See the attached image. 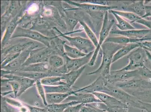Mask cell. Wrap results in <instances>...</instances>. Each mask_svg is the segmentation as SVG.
<instances>
[{
  "label": "cell",
  "mask_w": 151,
  "mask_h": 112,
  "mask_svg": "<svg viewBox=\"0 0 151 112\" xmlns=\"http://www.w3.org/2000/svg\"><path fill=\"white\" fill-rule=\"evenodd\" d=\"M124 46L109 42L104 43L101 50L102 54L101 65L95 71L86 73V75H97L106 79L110 73L111 67L114 55Z\"/></svg>",
  "instance_id": "1"
},
{
  "label": "cell",
  "mask_w": 151,
  "mask_h": 112,
  "mask_svg": "<svg viewBox=\"0 0 151 112\" xmlns=\"http://www.w3.org/2000/svg\"><path fill=\"white\" fill-rule=\"evenodd\" d=\"M39 42L35 41L27 38L22 39L14 41L13 43L9 42L7 45L8 46H5L1 49V58L2 60L5 56L8 55L20 53L26 50L31 51L39 47Z\"/></svg>",
  "instance_id": "2"
},
{
  "label": "cell",
  "mask_w": 151,
  "mask_h": 112,
  "mask_svg": "<svg viewBox=\"0 0 151 112\" xmlns=\"http://www.w3.org/2000/svg\"><path fill=\"white\" fill-rule=\"evenodd\" d=\"M56 37H49L37 31L18 26L16 28L11 39L18 38H28L32 40L39 42L47 47H52L55 43L54 40Z\"/></svg>",
  "instance_id": "3"
},
{
  "label": "cell",
  "mask_w": 151,
  "mask_h": 112,
  "mask_svg": "<svg viewBox=\"0 0 151 112\" xmlns=\"http://www.w3.org/2000/svg\"><path fill=\"white\" fill-rule=\"evenodd\" d=\"M115 23L114 20H110L109 18V12H106L104 15L102 26L100 32L98 44L96 47L92 57L88 64L89 66L93 67L95 64L101 46L106 40Z\"/></svg>",
  "instance_id": "4"
},
{
  "label": "cell",
  "mask_w": 151,
  "mask_h": 112,
  "mask_svg": "<svg viewBox=\"0 0 151 112\" xmlns=\"http://www.w3.org/2000/svg\"><path fill=\"white\" fill-rule=\"evenodd\" d=\"M115 85L127 93L143 91L151 89V80L135 77L127 81L116 83Z\"/></svg>",
  "instance_id": "5"
},
{
  "label": "cell",
  "mask_w": 151,
  "mask_h": 112,
  "mask_svg": "<svg viewBox=\"0 0 151 112\" xmlns=\"http://www.w3.org/2000/svg\"><path fill=\"white\" fill-rule=\"evenodd\" d=\"M62 36L67 40L70 45L72 47L76 48L82 52L86 54L94 51L96 47L90 39L81 36L70 37L67 36L65 34L62 33L57 28H55Z\"/></svg>",
  "instance_id": "6"
},
{
  "label": "cell",
  "mask_w": 151,
  "mask_h": 112,
  "mask_svg": "<svg viewBox=\"0 0 151 112\" xmlns=\"http://www.w3.org/2000/svg\"><path fill=\"white\" fill-rule=\"evenodd\" d=\"M55 52L53 48L46 46L31 50L29 57L22 67L38 63L48 62L49 57Z\"/></svg>",
  "instance_id": "7"
},
{
  "label": "cell",
  "mask_w": 151,
  "mask_h": 112,
  "mask_svg": "<svg viewBox=\"0 0 151 112\" xmlns=\"http://www.w3.org/2000/svg\"><path fill=\"white\" fill-rule=\"evenodd\" d=\"M146 55L145 49L139 47L132 51L127 56L129 60L128 65L121 70L132 71L145 66Z\"/></svg>",
  "instance_id": "8"
},
{
  "label": "cell",
  "mask_w": 151,
  "mask_h": 112,
  "mask_svg": "<svg viewBox=\"0 0 151 112\" xmlns=\"http://www.w3.org/2000/svg\"><path fill=\"white\" fill-rule=\"evenodd\" d=\"M140 77L138 69L132 71L119 70L111 71L106 80L108 83L116 84V83L127 81L134 78Z\"/></svg>",
  "instance_id": "9"
},
{
  "label": "cell",
  "mask_w": 151,
  "mask_h": 112,
  "mask_svg": "<svg viewBox=\"0 0 151 112\" xmlns=\"http://www.w3.org/2000/svg\"><path fill=\"white\" fill-rule=\"evenodd\" d=\"M106 79L99 76L93 82L82 88L78 89L75 91V93H86L93 94L95 92H101L108 94L109 90L107 88Z\"/></svg>",
  "instance_id": "10"
},
{
  "label": "cell",
  "mask_w": 151,
  "mask_h": 112,
  "mask_svg": "<svg viewBox=\"0 0 151 112\" xmlns=\"http://www.w3.org/2000/svg\"><path fill=\"white\" fill-rule=\"evenodd\" d=\"M69 4L73 5L77 7V9L84 11L86 13H105L109 11L114 10L118 8L116 5L111 6H102L89 3H81L71 1H65Z\"/></svg>",
  "instance_id": "11"
},
{
  "label": "cell",
  "mask_w": 151,
  "mask_h": 112,
  "mask_svg": "<svg viewBox=\"0 0 151 112\" xmlns=\"http://www.w3.org/2000/svg\"><path fill=\"white\" fill-rule=\"evenodd\" d=\"M94 52H91L81 58L76 59L71 58L67 56L64 55L63 57L65 59V65L68 73L71 71L77 70L85 66L86 64H88L92 57Z\"/></svg>",
  "instance_id": "12"
},
{
  "label": "cell",
  "mask_w": 151,
  "mask_h": 112,
  "mask_svg": "<svg viewBox=\"0 0 151 112\" xmlns=\"http://www.w3.org/2000/svg\"><path fill=\"white\" fill-rule=\"evenodd\" d=\"M122 11L135 13L142 17L145 13V1H121Z\"/></svg>",
  "instance_id": "13"
},
{
  "label": "cell",
  "mask_w": 151,
  "mask_h": 112,
  "mask_svg": "<svg viewBox=\"0 0 151 112\" xmlns=\"http://www.w3.org/2000/svg\"><path fill=\"white\" fill-rule=\"evenodd\" d=\"M1 77L5 78L11 80H15L19 83L20 85V89L18 94L17 97L20 96L25 92L28 89L33 86L34 84H35L36 81L32 79L18 76L13 74L4 75L1 76Z\"/></svg>",
  "instance_id": "14"
},
{
  "label": "cell",
  "mask_w": 151,
  "mask_h": 112,
  "mask_svg": "<svg viewBox=\"0 0 151 112\" xmlns=\"http://www.w3.org/2000/svg\"><path fill=\"white\" fill-rule=\"evenodd\" d=\"M93 94L101 102L110 108H128V106L119 99L108 94L101 92H95Z\"/></svg>",
  "instance_id": "15"
},
{
  "label": "cell",
  "mask_w": 151,
  "mask_h": 112,
  "mask_svg": "<svg viewBox=\"0 0 151 112\" xmlns=\"http://www.w3.org/2000/svg\"><path fill=\"white\" fill-rule=\"evenodd\" d=\"M113 11L116 14L123 17V18L128 20L130 22L141 24L147 27L148 29H150L151 28L150 20H147L146 19L142 18L138 15L134 13H130V12L114 10H113Z\"/></svg>",
  "instance_id": "16"
},
{
  "label": "cell",
  "mask_w": 151,
  "mask_h": 112,
  "mask_svg": "<svg viewBox=\"0 0 151 112\" xmlns=\"http://www.w3.org/2000/svg\"><path fill=\"white\" fill-rule=\"evenodd\" d=\"M150 30L149 29H134L126 31H121L119 29H112L111 30L110 34L137 39H146L145 38L149 34Z\"/></svg>",
  "instance_id": "17"
},
{
  "label": "cell",
  "mask_w": 151,
  "mask_h": 112,
  "mask_svg": "<svg viewBox=\"0 0 151 112\" xmlns=\"http://www.w3.org/2000/svg\"><path fill=\"white\" fill-rule=\"evenodd\" d=\"M31 51L26 50L21 52L19 55L10 63L1 69L16 72L19 71L29 57Z\"/></svg>",
  "instance_id": "18"
},
{
  "label": "cell",
  "mask_w": 151,
  "mask_h": 112,
  "mask_svg": "<svg viewBox=\"0 0 151 112\" xmlns=\"http://www.w3.org/2000/svg\"><path fill=\"white\" fill-rule=\"evenodd\" d=\"M66 100L76 101L83 104L93 103V102H101L96 97L94 94L86 93H75L73 95L70 96L67 98Z\"/></svg>",
  "instance_id": "19"
},
{
  "label": "cell",
  "mask_w": 151,
  "mask_h": 112,
  "mask_svg": "<svg viewBox=\"0 0 151 112\" xmlns=\"http://www.w3.org/2000/svg\"><path fill=\"white\" fill-rule=\"evenodd\" d=\"M19 17V16L17 15L14 18H13L9 23V25L7 26L6 31L4 34L3 38L1 40V49L4 47L10 40L12 35H13L14 33L17 28L18 18Z\"/></svg>",
  "instance_id": "20"
},
{
  "label": "cell",
  "mask_w": 151,
  "mask_h": 112,
  "mask_svg": "<svg viewBox=\"0 0 151 112\" xmlns=\"http://www.w3.org/2000/svg\"><path fill=\"white\" fill-rule=\"evenodd\" d=\"M146 40H148L146 39H137V38L120 36L108 37L105 42H109V43H114L122 45H125L130 43H140L141 42Z\"/></svg>",
  "instance_id": "21"
},
{
  "label": "cell",
  "mask_w": 151,
  "mask_h": 112,
  "mask_svg": "<svg viewBox=\"0 0 151 112\" xmlns=\"http://www.w3.org/2000/svg\"><path fill=\"white\" fill-rule=\"evenodd\" d=\"M139 47H140L139 43H130L123 46L114 55L112 64L128 55L133 50Z\"/></svg>",
  "instance_id": "22"
},
{
  "label": "cell",
  "mask_w": 151,
  "mask_h": 112,
  "mask_svg": "<svg viewBox=\"0 0 151 112\" xmlns=\"http://www.w3.org/2000/svg\"><path fill=\"white\" fill-rule=\"evenodd\" d=\"M49 69L48 63L41 62L32 64L27 66L22 67L19 71V72H38V73H48Z\"/></svg>",
  "instance_id": "23"
},
{
  "label": "cell",
  "mask_w": 151,
  "mask_h": 112,
  "mask_svg": "<svg viewBox=\"0 0 151 112\" xmlns=\"http://www.w3.org/2000/svg\"><path fill=\"white\" fill-rule=\"evenodd\" d=\"M75 94L74 91L66 93L46 94L47 102L48 104L61 103L70 96Z\"/></svg>",
  "instance_id": "24"
},
{
  "label": "cell",
  "mask_w": 151,
  "mask_h": 112,
  "mask_svg": "<svg viewBox=\"0 0 151 112\" xmlns=\"http://www.w3.org/2000/svg\"><path fill=\"white\" fill-rule=\"evenodd\" d=\"M86 69V65L82 67L81 69L68 72L63 75L64 80L67 86L72 87L76 82Z\"/></svg>",
  "instance_id": "25"
},
{
  "label": "cell",
  "mask_w": 151,
  "mask_h": 112,
  "mask_svg": "<svg viewBox=\"0 0 151 112\" xmlns=\"http://www.w3.org/2000/svg\"><path fill=\"white\" fill-rule=\"evenodd\" d=\"M79 104L80 103L76 101H71L67 103L48 104L46 108L48 112H63L70 106Z\"/></svg>",
  "instance_id": "26"
},
{
  "label": "cell",
  "mask_w": 151,
  "mask_h": 112,
  "mask_svg": "<svg viewBox=\"0 0 151 112\" xmlns=\"http://www.w3.org/2000/svg\"><path fill=\"white\" fill-rule=\"evenodd\" d=\"M109 13L113 15L117 21V23L116 24L118 29L121 31H126L128 30L135 29V28L131 25L128 21L125 20L123 17L115 13L113 10L109 11Z\"/></svg>",
  "instance_id": "27"
},
{
  "label": "cell",
  "mask_w": 151,
  "mask_h": 112,
  "mask_svg": "<svg viewBox=\"0 0 151 112\" xmlns=\"http://www.w3.org/2000/svg\"><path fill=\"white\" fill-rule=\"evenodd\" d=\"M63 76H49L44 78L40 80L43 86H57L67 85Z\"/></svg>",
  "instance_id": "28"
},
{
  "label": "cell",
  "mask_w": 151,
  "mask_h": 112,
  "mask_svg": "<svg viewBox=\"0 0 151 112\" xmlns=\"http://www.w3.org/2000/svg\"><path fill=\"white\" fill-rule=\"evenodd\" d=\"M46 94L66 93L73 91L72 87L67 85L57 86H43Z\"/></svg>",
  "instance_id": "29"
},
{
  "label": "cell",
  "mask_w": 151,
  "mask_h": 112,
  "mask_svg": "<svg viewBox=\"0 0 151 112\" xmlns=\"http://www.w3.org/2000/svg\"><path fill=\"white\" fill-rule=\"evenodd\" d=\"M14 74L18 76L28 78L37 81L41 80L45 77H49L50 75L48 73H38V72H16Z\"/></svg>",
  "instance_id": "30"
},
{
  "label": "cell",
  "mask_w": 151,
  "mask_h": 112,
  "mask_svg": "<svg viewBox=\"0 0 151 112\" xmlns=\"http://www.w3.org/2000/svg\"><path fill=\"white\" fill-rule=\"evenodd\" d=\"M64 55L72 59L81 58L87 55L82 52L76 48L68 45L66 43L64 44Z\"/></svg>",
  "instance_id": "31"
},
{
  "label": "cell",
  "mask_w": 151,
  "mask_h": 112,
  "mask_svg": "<svg viewBox=\"0 0 151 112\" xmlns=\"http://www.w3.org/2000/svg\"><path fill=\"white\" fill-rule=\"evenodd\" d=\"M141 101L151 103V89L141 91H131L128 93Z\"/></svg>",
  "instance_id": "32"
},
{
  "label": "cell",
  "mask_w": 151,
  "mask_h": 112,
  "mask_svg": "<svg viewBox=\"0 0 151 112\" xmlns=\"http://www.w3.org/2000/svg\"><path fill=\"white\" fill-rule=\"evenodd\" d=\"M48 63L49 69H57L65 65L63 57L55 54H52L50 56Z\"/></svg>",
  "instance_id": "33"
},
{
  "label": "cell",
  "mask_w": 151,
  "mask_h": 112,
  "mask_svg": "<svg viewBox=\"0 0 151 112\" xmlns=\"http://www.w3.org/2000/svg\"><path fill=\"white\" fill-rule=\"evenodd\" d=\"M79 23L81 25L83 30L85 31L89 39L91 41L95 47H96L98 44L99 40L94 31L84 21L81 20L79 21Z\"/></svg>",
  "instance_id": "34"
},
{
  "label": "cell",
  "mask_w": 151,
  "mask_h": 112,
  "mask_svg": "<svg viewBox=\"0 0 151 112\" xmlns=\"http://www.w3.org/2000/svg\"><path fill=\"white\" fill-rule=\"evenodd\" d=\"M35 85L36 86L38 94L42 99L44 105L45 106H47L48 104L47 102L46 93L45 92L43 85L41 83L40 80H38L36 81Z\"/></svg>",
  "instance_id": "35"
},
{
  "label": "cell",
  "mask_w": 151,
  "mask_h": 112,
  "mask_svg": "<svg viewBox=\"0 0 151 112\" xmlns=\"http://www.w3.org/2000/svg\"><path fill=\"white\" fill-rule=\"evenodd\" d=\"M1 99L2 101L4 102L5 103L8 104L13 107L17 108L18 109H20L24 105V104H23L22 102L17 100L6 98L5 97H2Z\"/></svg>",
  "instance_id": "36"
},
{
  "label": "cell",
  "mask_w": 151,
  "mask_h": 112,
  "mask_svg": "<svg viewBox=\"0 0 151 112\" xmlns=\"http://www.w3.org/2000/svg\"><path fill=\"white\" fill-rule=\"evenodd\" d=\"M20 53L21 52L9 54L5 56L4 58L1 60V69H2L12 62L14 60L18 57Z\"/></svg>",
  "instance_id": "37"
},
{
  "label": "cell",
  "mask_w": 151,
  "mask_h": 112,
  "mask_svg": "<svg viewBox=\"0 0 151 112\" xmlns=\"http://www.w3.org/2000/svg\"><path fill=\"white\" fill-rule=\"evenodd\" d=\"M139 77L151 80V70L144 66L138 69Z\"/></svg>",
  "instance_id": "38"
},
{
  "label": "cell",
  "mask_w": 151,
  "mask_h": 112,
  "mask_svg": "<svg viewBox=\"0 0 151 112\" xmlns=\"http://www.w3.org/2000/svg\"><path fill=\"white\" fill-rule=\"evenodd\" d=\"M84 105L106 112L107 109L108 108V106L106 105L101 101L93 102V103L86 104Z\"/></svg>",
  "instance_id": "39"
},
{
  "label": "cell",
  "mask_w": 151,
  "mask_h": 112,
  "mask_svg": "<svg viewBox=\"0 0 151 112\" xmlns=\"http://www.w3.org/2000/svg\"><path fill=\"white\" fill-rule=\"evenodd\" d=\"M79 2L81 3H84L91 4H93L106 6H113V5H111V4L113 2V1H79Z\"/></svg>",
  "instance_id": "40"
},
{
  "label": "cell",
  "mask_w": 151,
  "mask_h": 112,
  "mask_svg": "<svg viewBox=\"0 0 151 112\" xmlns=\"http://www.w3.org/2000/svg\"><path fill=\"white\" fill-rule=\"evenodd\" d=\"M9 84L12 87L13 93L15 98L17 97L18 94L20 89V85L15 80H11Z\"/></svg>",
  "instance_id": "41"
},
{
  "label": "cell",
  "mask_w": 151,
  "mask_h": 112,
  "mask_svg": "<svg viewBox=\"0 0 151 112\" xmlns=\"http://www.w3.org/2000/svg\"><path fill=\"white\" fill-rule=\"evenodd\" d=\"M104 111L98 110L90 106H86L84 104L82 105L79 110V112H104Z\"/></svg>",
  "instance_id": "42"
},
{
  "label": "cell",
  "mask_w": 151,
  "mask_h": 112,
  "mask_svg": "<svg viewBox=\"0 0 151 112\" xmlns=\"http://www.w3.org/2000/svg\"><path fill=\"white\" fill-rule=\"evenodd\" d=\"M145 13L142 18L151 17V1H145Z\"/></svg>",
  "instance_id": "43"
},
{
  "label": "cell",
  "mask_w": 151,
  "mask_h": 112,
  "mask_svg": "<svg viewBox=\"0 0 151 112\" xmlns=\"http://www.w3.org/2000/svg\"><path fill=\"white\" fill-rule=\"evenodd\" d=\"M145 52L146 57L145 60V66L151 70V53L146 50H145Z\"/></svg>",
  "instance_id": "44"
},
{
  "label": "cell",
  "mask_w": 151,
  "mask_h": 112,
  "mask_svg": "<svg viewBox=\"0 0 151 112\" xmlns=\"http://www.w3.org/2000/svg\"><path fill=\"white\" fill-rule=\"evenodd\" d=\"M26 105L29 109V112H48L46 108L32 106L27 104H26Z\"/></svg>",
  "instance_id": "45"
},
{
  "label": "cell",
  "mask_w": 151,
  "mask_h": 112,
  "mask_svg": "<svg viewBox=\"0 0 151 112\" xmlns=\"http://www.w3.org/2000/svg\"><path fill=\"white\" fill-rule=\"evenodd\" d=\"M139 44L140 47L151 53V40L144 41Z\"/></svg>",
  "instance_id": "46"
},
{
  "label": "cell",
  "mask_w": 151,
  "mask_h": 112,
  "mask_svg": "<svg viewBox=\"0 0 151 112\" xmlns=\"http://www.w3.org/2000/svg\"><path fill=\"white\" fill-rule=\"evenodd\" d=\"M83 104L80 103L76 106H70L63 112H79L81 106Z\"/></svg>",
  "instance_id": "47"
},
{
  "label": "cell",
  "mask_w": 151,
  "mask_h": 112,
  "mask_svg": "<svg viewBox=\"0 0 151 112\" xmlns=\"http://www.w3.org/2000/svg\"><path fill=\"white\" fill-rule=\"evenodd\" d=\"M107 112H128V108H110L108 107Z\"/></svg>",
  "instance_id": "48"
},
{
  "label": "cell",
  "mask_w": 151,
  "mask_h": 112,
  "mask_svg": "<svg viewBox=\"0 0 151 112\" xmlns=\"http://www.w3.org/2000/svg\"><path fill=\"white\" fill-rule=\"evenodd\" d=\"M11 80L9 79L1 77V88L2 87H9V82Z\"/></svg>",
  "instance_id": "49"
},
{
  "label": "cell",
  "mask_w": 151,
  "mask_h": 112,
  "mask_svg": "<svg viewBox=\"0 0 151 112\" xmlns=\"http://www.w3.org/2000/svg\"><path fill=\"white\" fill-rule=\"evenodd\" d=\"M2 102L4 103H2V112H14L8 107L4 102L2 101Z\"/></svg>",
  "instance_id": "50"
},
{
  "label": "cell",
  "mask_w": 151,
  "mask_h": 112,
  "mask_svg": "<svg viewBox=\"0 0 151 112\" xmlns=\"http://www.w3.org/2000/svg\"><path fill=\"white\" fill-rule=\"evenodd\" d=\"M13 93V91H5L4 92H1V96L4 97L6 96L9 95Z\"/></svg>",
  "instance_id": "51"
},
{
  "label": "cell",
  "mask_w": 151,
  "mask_h": 112,
  "mask_svg": "<svg viewBox=\"0 0 151 112\" xmlns=\"http://www.w3.org/2000/svg\"><path fill=\"white\" fill-rule=\"evenodd\" d=\"M150 30L149 34L147 35L146 37V39L148 40H151V28H150Z\"/></svg>",
  "instance_id": "52"
},
{
  "label": "cell",
  "mask_w": 151,
  "mask_h": 112,
  "mask_svg": "<svg viewBox=\"0 0 151 112\" xmlns=\"http://www.w3.org/2000/svg\"><path fill=\"white\" fill-rule=\"evenodd\" d=\"M142 112H147L145 111H142Z\"/></svg>",
  "instance_id": "53"
},
{
  "label": "cell",
  "mask_w": 151,
  "mask_h": 112,
  "mask_svg": "<svg viewBox=\"0 0 151 112\" xmlns=\"http://www.w3.org/2000/svg\"></svg>",
  "instance_id": "54"
},
{
  "label": "cell",
  "mask_w": 151,
  "mask_h": 112,
  "mask_svg": "<svg viewBox=\"0 0 151 112\" xmlns=\"http://www.w3.org/2000/svg\"></svg>",
  "instance_id": "55"
}]
</instances>
